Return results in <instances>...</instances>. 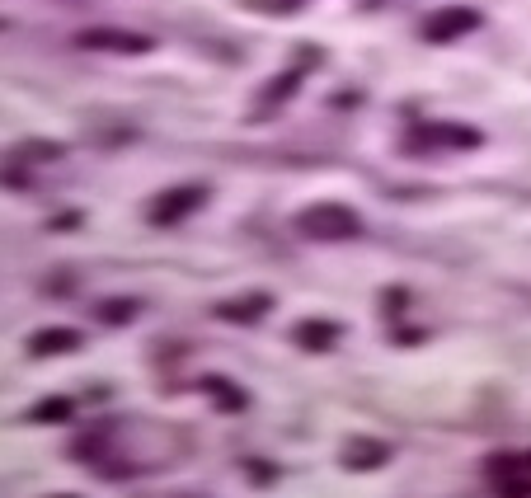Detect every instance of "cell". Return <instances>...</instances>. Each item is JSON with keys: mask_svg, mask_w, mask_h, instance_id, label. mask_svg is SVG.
Masks as SVG:
<instances>
[{"mask_svg": "<svg viewBox=\"0 0 531 498\" xmlns=\"http://www.w3.org/2000/svg\"><path fill=\"white\" fill-rule=\"evenodd\" d=\"M76 343V334L71 329H47V334H38L33 339V353H52V348H71Z\"/></svg>", "mask_w": 531, "mask_h": 498, "instance_id": "obj_2", "label": "cell"}, {"mask_svg": "<svg viewBox=\"0 0 531 498\" xmlns=\"http://www.w3.org/2000/svg\"><path fill=\"white\" fill-rule=\"evenodd\" d=\"M306 231H315V235H353L358 231V221L348 217V212H339V207H325V212H311V217L301 221Z\"/></svg>", "mask_w": 531, "mask_h": 498, "instance_id": "obj_1", "label": "cell"}]
</instances>
